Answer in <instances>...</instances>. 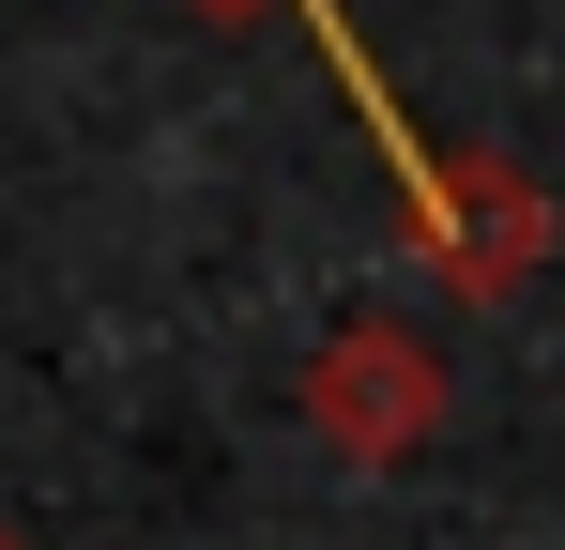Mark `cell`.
<instances>
[{
    "mask_svg": "<svg viewBox=\"0 0 565 550\" xmlns=\"http://www.w3.org/2000/svg\"><path fill=\"white\" fill-rule=\"evenodd\" d=\"M444 352L413 337V321H337L321 352H306V429L352 458V474H397V458H428V429H444Z\"/></svg>",
    "mask_w": 565,
    "mask_h": 550,
    "instance_id": "obj_1",
    "label": "cell"
},
{
    "mask_svg": "<svg viewBox=\"0 0 565 550\" xmlns=\"http://www.w3.org/2000/svg\"><path fill=\"white\" fill-rule=\"evenodd\" d=\"M397 230L444 261V290H504V275L551 261V183H520L504 154H444V169L397 199Z\"/></svg>",
    "mask_w": 565,
    "mask_h": 550,
    "instance_id": "obj_2",
    "label": "cell"
},
{
    "mask_svg": "<svg viewBox=\"0 0 565 550\" xmlns=\"http://www.w3.org/2000/svg\"><path fill=\"white\" fill-rule=\"evenodd\" d=\"M199 15H260V0H199Z\"/></svg>",
    "mask_w": 565,
    "mask_h": 550,
    "instance_id": "obj_3",
    "label": "cell"
},
{
    "mask_svg": "<svg viewBox=\"0 0 565 550\" xmlns=\"http://www.w3.org/2000/svg\"><path fill=\"white\" fill-rule=\"evenodd\" d=\"M0 550H31V536H15V520H0Z\"/></svg>",
    "mask_w": 565,
    "mask_h": 550,
    "instance_id": "obj_4",
    "label": "cell"
}]
</instances>
